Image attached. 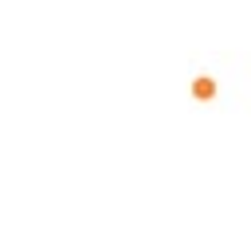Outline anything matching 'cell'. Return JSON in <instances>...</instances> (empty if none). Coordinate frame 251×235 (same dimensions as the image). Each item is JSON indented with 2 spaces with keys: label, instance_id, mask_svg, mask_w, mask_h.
I'll return each instance as SVG.
<instances>
[{
  "label": "cell",
  "instance_id": "6da1fadb",
  "mask_svg": "<svg viewBox=\"0 0 251 235\" xmlns=\"http://www.w3.org/2000/svg\"><path fill=\"white\" fill-rule=\"evenodd\" d=\"M192 94H196V98H212V94H216V82H212V78H196V82H192Z\"/></svg>",
  "mask_w": 251,
  "mask_h": 235
}]
</instances>
